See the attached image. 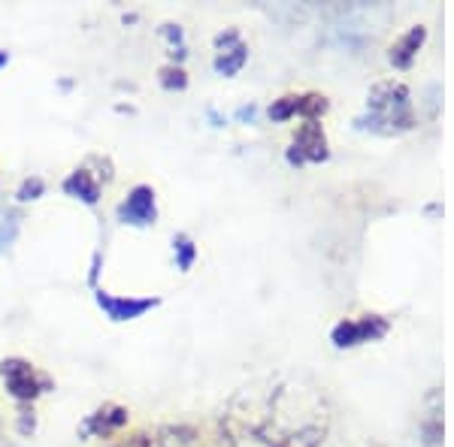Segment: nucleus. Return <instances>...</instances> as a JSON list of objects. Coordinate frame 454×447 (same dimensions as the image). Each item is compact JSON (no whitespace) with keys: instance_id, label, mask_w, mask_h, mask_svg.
<instances>
[{"instance_id":"obj_1","label":"nucleus","mask_w":454,"mask_h":447,"mask_svg":"<svg viewBox=\"0 0 454 447\" xmlns=\"http://www.w3.org/2000/svg\"><path fill=\"white\" fill-rule=\"evenodd\" d=\"M361 127H370L376 134H403L412 127V109H409V91L403 82H382L372 88L367 100V119H361Z\"/></svg>"},{"instance_id":"obj_2","label":"nucleus","mask_w":454,"mask_h":447,"mask_svg":"<svg viewBox=\"0 0 454 447\" xmlns=\"http://www.w3.org/2000/svg\"><path fill=\"white\" fill-rule=\"evenodd\" d=\"M385 333H387V320L370 314V318H361V320H342V324H336L331 339L336 348H355V344H361V342L382 339Z\"/></svg>"},{"instance_id":"obj_3","label":"nucleus","mask_w":454,"mask_h":447,"mask_svg":"<svg viewBox=\"0 0 454 447\" xmlns=\"http://www.w3.org/2000/svg\"><path fill=\"white\" fill-rule=\"evenodd\" d=\"M0 375H4L6 387H10V393L16 396V399H34V396L40 393L43 387H49L46 378H36L34 366H27V363H21V360L0 363Z\"/></svg>"},{"instance_id":"obj_4","label":"nucleus","mask_w":454,"mask_h":447,"mask_svg":"<svg viewBox=\"0 0 454 447\" xmlns=\"http://www.w3.org/2000/svg\"><path fill=\"white\" fill-rule=\"evenodd\" d=\"M327 158V136L321 130L318 121H306L303 127L297 130L294 145L288 151L291 164H306V160H325Z\"/></svg>"},{"instance_id":"obj_5","label":"nucleus","mask_w":454,"mask_h":447,"mask_svg":"<svg viewBox=\"0 0 454 447\" xmlns=\"http://www.w3.org/2000/svg\"><path fill=\"white\" fill-rule=\"evenodd\" d=\"M119 215H121V221L137 224V227L152 224V221H155V190L145 188V185L134 188L128 200L121 203Z\"/></svg>"},{"instance_id":"obj_6","label":"nucleus","mask_w":454,"mask_h":447,"mask_svg":"<svg viewBox=\"0 0 454 447\" xmlns=\"http://www.w3.org/2000/svg\"><path fill=\"white\" fill-rule=\"evenodd\" d=\"M218 58H215V70L224 73V76H233V73L243 70V64L248 61V52L246 46L239 42V34L237 31H227L218 36Z\"/></svg>"},{"instance_id":"obj_7","label":"nucleus","mask_w":454,"mask_h":447,"mask_svg":"<svg viewBox=\"0 0 454 447\" xmlns=\"http://www.w3.org/2000/svg\"><path fill=\"white\" fill-rule=\"evenodd\" d=\"M98 303L113 320H134V318H140L143 312H149L152 305H158V299H119V297H109V293L100 290Z\"/></svg>"},{"instance_id":"obj_8","label":"nucleus","mask_w":454,"mask_h":447,"mask_svg":"<svg viewBox=\"0 0 454 447\" xmlns=\"http://www.w3.org/2000/svg\"><path fill=\"white\" fill-rule=\"evenodd\" d=\"M424 36H427V27H421V25L412 27L409 34H403V40L391 49V64H394V67H409V64H412V58L419 55Z\"/></svg>"},{"instance_id":"obj_9","label":"nucleus","mask_w":454,"mask_h":447,"mask_svg":"<svg viewBox=\"0 0 454 447\" xmlns=\"http://www.w3.org/2000/svg\"><path fill=\"white\" fill-rule=\"evenodd\" d=\"M64 190H67V194H73V197H79V200L91 203V206H94V203H98V194H100L98 185H94V181H91V175L82 173V170L73 173L70 179L64 181Z\"/></svg>"},{"instance_id":"obj_10","label":"nucleus","mask_w":454,"mask_h":447,"mask_svg":"<svg viewBox=\"0 0 454 447\" xmlns=\"http://www.w3.org/2000/svg\"><path fill=\"white\" fill-rule=\"evenodd\" d=\"M291 115H300V97H294V94H288V97L276 100V104L270 106V119L273 121H285V119H291Z\"/></svg>"},{"instance_id":"obj_11","label":"nucleus","mask_w":454,"mask_h":447,"mask_svg":"<svg viewBox=\"0 0 454 447\" xmlns=\"http://www.w3.org/2000/svg\"><path fill=\"white\" fill-rule=\"evenodd\" d=\"M194 254H197V248L192 245V239H188V236H179V239H176V263H179L182 273H188V269H192Z\"/></svg>"},{"instance_id":"obj_12","label":"nucleus","mask_w":454,"mask_h":447,"mask_svg":"<svg viewBox=\"0 0 454 447\" xmlns=\"http://www.w3.org/2000/svg\"><path fill=\"white\" fill-rule=\"evenodd\" d=\"M40 194H43V181H40V179L25 181V185H21V190H19L21 200H36V197H40Z\"/></svg>"},{"instance_id":"obj_13","label":"nucleus","mask_w":454,"mask_h":447,"mask_svg":"<svg viewBox=\"0 0 454 447\" xmlns=\"http://www.w3.org/2000/svg\"><path fill=\"white\" fill-rule=\"evenodd\" d=\"M185 73L182 70H164V85L167 88H185Z\"/></svg>"},{"instance_id":"obj_14","label":"nucleus","mask_w":454,"mask_h":447,"mask_svg":"<svg viewBox=\"0 0 454 447\" xmlns=\"http://www.w3.org/2000/svg\"><path fill=\"white\" fill-rule=\"evenodd\" d=\"M16 236V224L12 221H0V248H6Z\"/></svg>"},{"instance_id":"obj_15","label":"nucleus","mask_w":454,"mask_h":447,"mask_svg":"<svg viewBox=\"0 0 454 447\" xmlns=\"http://www.w3.org/2000/svg\"><path fill=\"white\" fill-rule=\"evenodd\" d=\"M252 115H254V109H252V106H248V109H239V119H252Z\"/></svg>"},{"instance_id":"obj_16","label":"nucleus","mask_w":454,"mask_h":447,"mask_svg":"<svg viewBox=\"0 0 454 447\" xmlns=\"http://www.w3.org/2000/svg\"><path fill=\"white\" fill-rule=\"evenodd\" d=\"M4 64H6V52H0V67H4Z\"/></svg>"}]
</instances>
